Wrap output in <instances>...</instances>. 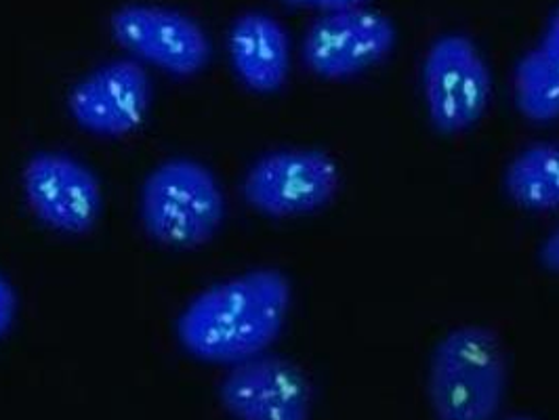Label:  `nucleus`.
I'll return each mask as SVG.
<instances>
[{
    "label": "nucleus",
    "mask_w": 559,
    "mask_h": 420,
    "mask_svg": "<svg viewBox=\"0 0 559 420\" xmlns=\"http://www.w3.org/2000/svg\"><path fill=\"white\" fill-rule=\"evenodd\" d=\"M290 309V284L276 269L222 281L186 308L177 322L183 349L200 362L240 364L278 338Z\"/></svg>",
    "instance_id": "1"
},
{
    "label": "nucleus",
    "mask_w": 559,
    "mask_h": 420,
    "mask_svg": "<svg viewBox=\"0 0 559 420\" xmlns=\"http://www.w3.org/2000/svg\"><path fill=\"white\" fill-rule=\"evenodd\" d=\"M507 353L501 338L484 326H463L444 336L429 368V401L436 420H492L507 392Z\"/></svg>",
    "instance_id": "2"
},
{
    "label": "nucleus",
    "mask_w": 559,
    "mask_h": 420,
    "mask_svg": "<svg viewBox=\"0 0 559 420\" xmlns=\"http://www.w3.org/2000/svg\"><path fill=\"white\" fill-rule=\"evenodd\" d=\"M147 233L170 249H197L215 238L225 219V196L215 172L192 158L154 168L141 190Z\"/></svg>",
    "instance_id": "3"
},
{
    "label": "nucleus",
    "mask_w": 559,
    "mask_h": 420,
    "mask_svg": "<svg viewBox=\"0 0 559 420\" xmlns=\"http://www.w3.org/2000/svg\"><path fill=\"white\" fill-rule=\"evenodd\" d=\"M431 124L447 135L472 129L490 99V72L476 45L463 34L438 38L423 65Z\"/></svg>",
    "instance_id": "4"
},
{
    "label": "nucleus",
    "mask_w": 559,
    "mask_h": 420,
    "mask_svg": "<svg viewBox=\"0 0 559 420\" xmlns=\"http://www.w3.org/2000/svg\"><path fill=\"white\" fill-rule=\"evenodd\" d=\"M338 190L335 160L318 149H280L261 156L242 194L267 217H301L326 206Z\"/></svg>",
    "instance_id": "5"
},
{
    "label": "nucleus",
    "mask_w": 559,
    "mask_h": 420,
    "mask_svg": "<svg viewBox=\"0 0 559 420\" xmlns=\"http://www.w3.org/2000/svg\"><path fill=\"white\" fill-rule=\"evenodd\" d=\"M114 38L133 56L190 79L202 72L213 47L206 32L188 15L156 4H127L112 15Z\"/></svg>",
    "instance_id": "6"
},
{
    "label": "nucleus",
    "mask_w": 559,
    "mask_h": 420,
    "mask_svg": "<svg viewBox=\"0 0 559 420\" xmlns=\"http://www.w3.org/2000/svg\"><path fill=\"white\" fill-rule=\"evenodd\" d=\"M392 20L370 9L324 13L304 38V63L326 81H343L372 68L392 53Z\"/></svg>",
    "instance_id": "7"
},
{
    "label": "nucleus",
    "mask_w": 559,
    "mask_h": 420,
    "mask_svg": "<svg viewBox=\"0 0 559 420\" xmlns=\"http://www.w3.org/2000/svg\"><path fill=\"white\" fill-rule=\"evenodd\" d=\"M32 213L51 229L81 236L102 215V185L95 172L63 152H38L24 170Z\"/></svg>",
    "instance_id": "8"
},
{
    "label": "nucleus",
    "mask_w": 559,
    "mask_h": 420,
    "mask_svg": "<svg viewBox=\"0 0 559 420\" xmlns=\"http://www.w3.org/2000/svg\"><path fill=\"white\" fill-rule=\"evenodd\" d=\"M219 395L234 420H311L308 376L299 365L267 351L231 365Z\"/></svg>",
    "instance_id": "9"
},
{
    "label": "nucleus",
    "mask_w": 559,
    "mask_h": 420,
    "mask_svg": "<svg viewBox=\"0 0 559 420\" xmlns=\"http://www.w3.org/2000/svg\"><path fill=\"white\" fill-rule=\"evenodd\" d=\"M152 101V84L138 61L114 59L91 72L70 93V112L97 137L138 131Z\"/></svg>",
    "instance_id": "10"
},
{
    "label": "nucleus",
    "mask_w": 559,
    "mask_h": 420,
    "mask_svg": "<svg viewBox=\"0 0 559 420\" xmlns=\"http://www.w3.org/2000/svg\"><path fill=\"white\" fill-rule=\"evenodd\" d=\"M229 57L238 79L254 93H276L288 79L290 43L278 20L249 11L229 32Z\"/></svg>",
    "instance_id": "11"
},
{
    "label": "nucleus",
    "mask_w": 559,
    "mask_h": 420,
    "mask_svg": "<svg viewBox=\"0 0 559 420\" xmlns=\"http://www.w3.org/2000/svg\"><path fill=\"white\" fill-rule=\"evenodd\" d=\"M515 104L534 122L559 118V7L538 45L515 65Z\"/></svg>",
    "instance_id": "12"
},
{
    "label": "nucleus",
    "mask_w": 559,
    "mask_h": 420,
    "mask_svg": "<svg viewBox=\"0 0 559 420\" xmlns=\"http://www.w3.org/2000/svg\"><path fill=\"white\" fill-rule=\"evenodd\" d=\"M504 190L524 208H559V143H534L520 152L507 167Z\"/></svg>",
    "instance_id": "13"
},
{
    "label": "nucleus",
    "mask_w": 559,
    "mask_h": 420,
    "mask_svg": "<svg viewBox=\"0 0 559 420\" xmlns=\"http://www.w3.org/2000/svg\"><path fill=\"white\" fill-rule=\"evenodd\" d=\"M15 311H17V295L9 280L0 274V338L13 326Z\"/></svg>",
    "instance_id": "14"
},
{
    "label": "nucleus",
    "mask_w": 559,
    "mask_h": 420,
    "mask_svg": "<svg viewBox=\"0 0 559 420\" xmlns=\"http://www.w3.org/2000/svg\"><path fill=\"white\" fill-rule=\"evenodd\" d=\"M293 7H306V9H318L322 13H335L345 9H358L364 7L368 0H284Z\"/></svg>",
    "instance_id": "15"
},
{
    "label": "nucleus",
    "mask_w": 559,
    "mask_h": 420,
    "mask_svg": "<svg viewBox=\"0 0 559 420\" xmlns=\"http://www.w3.org/2000/svg\"><path fill=\"white\" fill-rule=\"evenodd\" d=\"M540 261L547 269L559 274V227L545 240L540 249Z\"/></svg>",
    "instance_id": "16"
},
{
    "label": "nucleus",
    "mask_w": 559,
    "mask_h": 420,
    "mask_svg": "<svg viewBox=\"0 0 559 420\" xmlns=\"http://www.w3.org/2000/svg\"><path fill=\"white\" fill-rule=\"evenodd\" d=\"M511 420H531V419H522V417H518V419H511Z\"/></svg>",
    "instance_id": "17"
}]
</instances>
